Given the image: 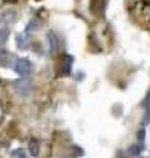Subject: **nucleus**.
<instances>
[{
    "mask_svg": "<svg viewBox=\"0 0 150 158\" xmlns=\"http://www.w3.org/2000/svg\"><path fill=\"white\" fill-rule=\"evenodd\" d=\"M141 151H143V146L141 145H132V146H129V149H128L129 155H140Z\"/></svg>",
    "mask_w": 150,
    "mask_h": 158,
    "instance_id": "11",
    "label": "nucleus"
},
{
    "mask_svg": "<svg viewBox=\"0 0 150 158\" xmlns=\"http://www.w3.org/2000/svg\"><path fill=\"white\" fill-rule=\"evenodd\" d=\"M144 107H146V110H149V94L146 95V102H144Z\"/></svg>",
    "mask_w": 150,
    "mask_h": 158,
    "instance_id": "15",
    "label": "nucleus"
},
{
    "mask_svg": "<svg viewBox=\"0 0 150 158\" xmlns=\"http://www.w3.org/2000/svg\"><path fill=\"white\" fill-rule=\"evenodd\" d=\"M3 2H5V3H15L17 0H3Z\"/></svg>",
    "mask_w": 150,
    "mask_h": 158,
    "instance_id": "18",
    "label": "nucleus"
},
{
    "mask_svg": "<svg viewBox=\"0 0 150 158\" xmlns=\"http://www.w3.org/2000/svg\"><path fill=\"white\" fill-rule=\"evenodd\" d=\"M81 78H83V73H78L77 74V80H78V81H81Z\"/></svg>",
    "mask_w": 150,
    "mask_h": 158,
    "instance_id": "17",
    "label": "nucleus"
},
{
    "mask_svg": "<svg viewBox=\"0 0 150 158\" xmlns=\"http://www.w3.org/2000/svg\"><path fill=\"white\" fill-rule=\"evenodd\" d=\"M144 137H146V131H144V130H140V131H138V140H140V143H143Z\"/></svg>",
    "mask_w": 150,
    "mask_h": 158,
    "instance_id": "13",
    "label": "nucleus"
},
{
    "mask_svg": "<svg viewBox=\"0 0 150 158\" xmlns=\"http://www.w3.org/2000/svg\"><path fill=\"white\" fill-rule=\"evenodd\" d=\"M105 9V0H92L90 2V11L95 15H101Z\"/></svg>",
    "mask_w": 150,
    "mask_h": 158,
    "instance_id": "4",
    "label": "nucleus"
},
{
    "mask_svg": "<svg viewBox=\"0 0 150 158\" xmlns=\"http://www.w3.org/2000/svg\"><path fill=\"white\" fill-rule=\"evenodd\" d=\"M47 39H48L50 51L54 54V53L57 51V47H59V39H57V36H56L53 32H48V33H47Z\"/></svg>",
    "mask_w": 150,
    "mask_h": 158,
    "instance_id": "7",
    "label": "nucleus"
},
{
    "mask_svg": "<svg viewBox=\"0 0 150 158\" xmlns=\"http://www.w3.org/2000/svg\"><path fill=\"white\" fill-rule=\"evenodd\" d=\"M41 21H38V20H32L30 23H29V26L26 27V33L27 35H30V33H33V32H36L38 29H41Z\"/></svg>",
    "mask_w": 150,
    "mask_h": 158,
    "instance_id": "9",
    "label": "nucleus"
},
{
    "mask_svg": "<svg viewBox=\"0 0 150 158\" xmlns=\"http://www.w3.org/2000/svg\"><path fill=\"white\" fill-rule=\"evenodd\" d=\"M15 41H17V47H18V50L24 51V50L30 48V39H29V35H27V33H20V35H17Z\"/></svg>",
    "mask_w": 150,
    "mask_h": 158,
    "instance_id": "3",
    "label": "nucleus"
},
{
    "mask_svg": "<svg viewBox=\"0 0 150 158\" xmlns=\"http://www.w3.org/2000/svg\"><path fill=\"white\" fill-rule=\"evenodd\" d=\"M74 151H75V155H77V157H81V155L84 154L83 149H81V148H77V146H74Z\"/></svg>",
    "mask_w": 150,
    "mask_h": 158,
    "instance_id": "14",
    "label": "nucleus"
},
{
    "mask_svg": "<svg viewBox=\"0 0 150 158\" xmlns=\"http://www.w3.org/2000/svg\"><path fill=\"white\" fill-rule=\"evenodd\" d=\"M29 151H30V154L33 157H36L38 154H39V142H38L36 139H32L29 142Z\"/></svg>",
    "mask_w": 150,
    "mask_h": 158,
    "instance_id": "10",
    "label": "nucleus"
},
{
    "mask_svg": "<svg viewBox=\"0 0 150 158\" xmlns=\"http://www.w3.org/2000/svg\"><path fill=\"white\" fill-rule=\"evenodd\" d=\"M14 87H15V92H17L20 97H29L30 92H32V89H33L30 80H24V78L15 81V83H14Z\"/></svg>",
    "mask_w": 150,
    "mask_h": 158,
    "instance_id": "2",
    "label": "nucleus"
},
{
    "mask_svg": "<svg viewBox=\"0 0 150 158\" xmlns=\"http://www.w3.org/2000/svg\"><path fill=\"white\" fill-rule=\"evenodd\" d=\"M12 60H14V56H11L5 48L0 50V65H2V66L9 68V66L12 65Z\"/></svg>",
    "mask_w": 150,
    "mask_h": 158,
    "instance_id": "5",
    "label": "nucleus"
},
{
    "mask_svg": "<svg viewBox=\"0 0 150 158\" xmlns=\"http://www.w3.org/2000/svg\"><path fill=\"white\" fill-rule=\"evenodd\" d=\"M9 36V30L6 27H0V44H3Z\"/></svg>",
    "mask_w": 150,
    "mask_h": 158,
    "instance_id": "12",
    "label": "nucleus"
},
{
    "mask_svg": "<svg viewBox=\"0 0 150 158\" xmlns=\"http://www.w3.org/2000/svg\"><path fill=\"white\" fill-rule=\"evenodd\" d=\"M15 18H17V14L12 11H8V12L0 15V23H14Z\"/></svg>",
    "mask_w": 150,
    "mask_h": 158,
    "instance_id": "8",
    "label": "nucleus"
},
{
    "mask_svg": "<svg viewBox=\"0 0 150 158\" xmlns=\"http://www.w3.org/2000/svg\"><path fill=\"white\" fill-rule=\"evenodd\" d=\"M74 63V57L71 54H65L63 56V71L62 75H69L71 74V66Z\"/></svg>",
    "mask_w": 150,
    "mask_h": 158,
    "instance_id": "6",
    "label": "nucleus"
},
{
    "mask_svg": "<svg viewBox=\"0 0 150 158\" xmlns=\"http://www.w3.org/2000/svg\"><path fill=\"white\" fill-rule=\"evenodd\" d=\"M14 69L20 74L21 77H29L30 74L33 73V65L32 62L27 60V59H18L14 65Z\"/></svg>",
    "mask_w": 150,
    "mask_h": 158,
    "instance_id": "1",
    "label": "nucleus"
},
{
    "mask_svg": "<svg viewBox=\"0 0 150 158\" xmlns=\"http://www.w3.org/2000/svg\"><path fill=\"white\" fill-rule=\"evenodd\" d=\"M143 123H144V125H147V123H149V111H146V118H144Z\"/></svg>",
    "mask_w": 150,
    "mask_h": 158,
    "instance_id": "16",
    "label": "nucleus"
}]
</instances>
